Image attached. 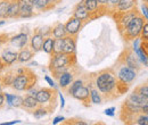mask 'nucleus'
Masks as SVG:
<instances>
[{
  "label": "nucleus",
  "mask_w": 148,
  "mask_h": 125,
  "mask_svg": "<svg viewBox=\"0 0 148 125\" xmlns=\"http://www.w3.org/2000/svg\"><path fill=\"white\" fill-rule=\"evenodd\" d=\"M16 72H8L6 73L5 75H1L0 74V77H1V82H2V87L6 88V87H10L13 81H14V77H15V74Z\"/></svg>",
  "instance_id": "30"
},
{
  "label": "nucleus",
  "mask_w": 148,
  "mask_h": 125,
  "mask_svg": "<svg viewBox=\"0 0 148 125\" xmlns=\"http://www.w3.org/2000/svg\"><path fill=\"white\" fill-rule=\"evenodd\" d=\"M37 30L43 36H51V34H50V33H51V27H50V26H43V27H38Z\"/></svg>",
  "instance_id": "38"
},
{
  "label": "nucleus",
  "mask_w": 148,
  "mask_h": 125,
  "mask_svg": "<svg viewBox=\"0 0 148 125\" xmlns=\"http://www.w3.org/2000/svg\"><path fill=\"white\" fill-rule=\"evenodd\" d=\"M143 41H148V22H145L141 32H140V36H139Z\"/></svg>",
  "instance_id": "36"
},
{
  "label": "nucleus",
  "mask_w": 148,
  "mask_h": 125,
  "mask_svg": "<svg viewBox=\"0 0 148 125\" xmlns=\"http://www.w3.org/2000/svg\"><path fill=\"white\" fill-rule=\"evenodd\" d=\"M72 16L79 18L81 20H83L86 24L89 23L91 20V14L89 13V10L86 8L83 1L79 2L75 5V7L73 8V12H72Z\"/></svg>",
  "instance_id": "14"
},
{
  "label": "nucleus",
  "mask_w": 148,
  "mask_h": 125,
  "mask_svg": "<svg viewBox=\"0 0 148 125\" xmlns=\"http://www.w3.org/2000/svg\"><path fill=\"white\" fill-rule=\"evenodd\" d=\"M86 8L91 14V20L99 18L104 15H107V8L104 6H100L98 0H82Z\"/></svg>",
  "instance_id": "9"
},
{
  "label": "nucleus",
  "mask_w": 148,
  "mask_h": 125,
  "mask_svg": "<svg viewBox=\"0 0 148 125\" xmlns=\"http://www.w3.org/2000/svg\"><path fill=\"white\" fill-rule=\"evenodd\" d=\"M38 82V76L31 71L30 68L25 67V71L16 74L14 77V81L12 83V88L18 92L27 91L30 88L34 87Z\"/></svg>",
  "instance_id": "3"
},
{
  "label": "nucleus",
  "mask_w": 148,
  "mask_h": 125,
  "mask_svg": "<svg viewBox=\"0 0 148 125\" xmlns=\"http://www.w3.org/2000/svg\"><path fill=\"white\" fill-rule=\"evenodd\" d=\"M39 106L38 104V100L36 97L33 96H30V94H25V97H23V102H22V107L25 110H29V111H33L36 108Z\"/></svg>",
  "instance_id": "22"
},
{
  "label": "nucleus",
  "mask_w": 148,
  "mask_h": 125,
  "mask_svg": "<svg viewBox=\"0 0 148 125\" xmlns=\"http://www.w3.org/2000/svg\"><path fill=\"white\" fill-rule=\"evenodd\" d=\"M86 25V23L79 18L74 17V16H71L69 18V20L64 24L65 26V31H66V34L67 36H77L80 31L82 30V27Z\"/></svg>",
  "instance_id": "11"
},
{
  "label": "nucleus",
  "mask_w": 148,
  "mask_h": 125,
  "mask_svg": "<svg viewBox=\"0 0 148 125\" xmlns=\"http://www.w3.org/2000/svg\"><path fill=\"white\" fill-rule=\"evenodd\" d=\"M145 22H147V20L144 18V16L141 14H139L138 16L133 18L121 33V36L124 39V41L125 42H131L133 39L139 38Z\"/></svg>",
  "instance_id": "5"
},
{
  "label": "nucleus",
  "mask_w": 148,
  "mask_h": 125,
  "mask_svg": "<svg viewBox=\"0 0 148 125\" xmlns=\"http://www.w3.org/2000/svg\"><path fill=\"white\" fill-rule=\"evenodd\" d=\"M50 56H51V58H50V61L48 65L49 71L57 68V67H72V66H75L77 63L76 55L60 53V54L50 55Z\"/></svg>",
  "instance_id": "6"
},
{
  "label": "nucleus",
  "mask_w": 148,
  "mask_h": 125,
  "mask_svg": "<svg viewBox=\"0 0 148 125\" xmlns=\"http://www.w3.org/2000/svg\"><path fill=\"white\" fill-rule=\"evenodd\" d=\"M71 97H73L74 99L81 101V104L84 107H90V105H91V101H90V88L86 83L75 90L71 94Z\"/></svg>",
  "instance_id": "10"
},
{
  "label": "nucleus",
  "mask_w": 148,
  "mask_h": 125,
  "mask_svg": "<svg viewBox=\"0 0 148 125\" xmlns=\"http://www.w3.org/2000/svg\"><path fill=\"white\" fill-rule=\"evenodd\" d=\"M98 2L100 3V6H104L107 8V3H108V0H98Z\"/></svg>",
  "instance_id": "49"
},
{
  "label": "nucleus",
  "mask_w": 148,
  "mask_h": 125,
  "mask_svg": "<svg viewBox=\"0 0 148 125\" xmlns=\"http://www.w3.org/2000/svg\"><path fill=\"white\" fill-rule=\"evenodd\" d=\"M0 58L3 61V64L6 65V67L7 66H12L14 63L17 61V51L12 50L10 48H6V49H3L1 51Z\"/></svg>",
  "instance_id": "19"
},
{
  "label": "nucleus",
  "mask_w": 148,
  "mask_h": 125,
  "mask_svg": "<svg viewBox=\"0 0 148 125\" xmlns=\"http://www.w3.org/2000/svg\"><path fill=\"white\" fill-rule=\"evenodd\" d=\"M10 0H0V19H7V12Z\"/></svg>",
  "instance_id": "31"
},
{
  "label": "nucleus",
  "mask_w": 148,
  "mask_h": 125,
  "mask_svg": "<svg viewBox=\"0 0 148 125\" xmlns=\"http://www.w3.org/2000/svg\"><path fill=\"white\" fill-rule=\"evenodd\" d=\"M91 79L93 87L103 94L104 101H112L120 97L117 92V80L113 67L91 74Z\"/></svg>",
  "instance_id": "1"
},
{
  "label": "nucleus",
  "mask_w": 148,
  "mask_h": 125,
  "mask_svg": "<svg viewBox=\"0 0 148 125\" xmlns=\"http://www.w3.org/2000/svg\"><path fill=\"white\" fill-rule=\"evenodd\" d=\"M138 5L137 0H120L117 2V5L114 8L113 13H123V12H128L133 8H136ZM112 13V14H113Z\"/></svg>",
  "instance_id": "20"
},
{
  "label": "nucleus",
  "mask_w": 148,
  "mask_h": 125,
  "mask_svg": "<svg viewBox=\"0 0 148 125\" xmlns=\"http://www.w3.org/2000/svg\"><path fill=\"white\" fill-rule=\"evenodd\" d=\"M57 89L54 88H41L38 90L37 100L40 106L46 107L49 113H53L57 106Z\"/></svg>",
  "instance_id": "4"
},
{
  "label": "nucleus",
  "mask_w": 148,
  "mask_h": 125,
  "mask_svg": "<svg viewBox=\"0 0 148 125\" xmlns=\"http://www.w3.org/2000/svg\"><path fill=\"white\" fill-rule=\"evenodd\" d=\"M43 40H45V36H42L37 29L34 30L33 34L31 36L30 40H29V44H30V48L31 50L37 54L39 51H42V43H43Z\"/></svg>",
  "instance_id": "17"
},
{
  "label": "nucleus",
  "mask_w": 148,
  "mask_h": 125,
  "mask_svg": "<svg viewBox=\"0 0 148 125\" xmlns=\"http://www.w3.org/2000/svg\"><path fill=\"white\" fill-rule=\"evenodd\" d=\"M143 1H144L145 3H147V2H148V0H143Z\"/></svg>",
  "instance_id": "53"
},
{
  "label": "nucleus",
  "mask_w": 148,
  "mask_h": 125,
  "mask_svg": "<svg viewBox=\"0 0 148 125\" xmlns=\"http://www.w3.org/2000/svg\"><path fill=\"white\" fill-rule=\"evenodd\" d=\"M117 61H121L125 65H128L129 67L136 70V71H141L143 68V64L139 60L138 56L133 51V49L131 47H125V49L121 53V55L117 58Z\"/></svg>",
  "instance_id": "8"
},
{
  "label": "nucleus",
  "mask_w": 148,
  "mask_h": 125,
  "mask_svg": "<svg viewBox=\"0 0 148 125\" xmlns=\"http://www.w3.org/2000/svg\"><path fill=\"white\" fill-rule=\"evenodd\" d=\"M148 125V114L145 113H137L134 114L131 125Z\"/></svg>",
  "instance_id": "26"
},
{
  "label": "nucleus",
  "mask_w": 148,
  "mask_h": 125,
  "mask_svg": "<svg viewBox=\"0 0 148 125\" xmlns=\"http://www.w3.org/2000/svg\"><path fill=\"white\" fill-rule=\"evenodd\" d=\"M65 124H72V125H87V122L79 120V118H70L67 122H65Z\"/></svg>",
  "instance_id": "39"
},
{
  "label": "nucleus",
  "mask_w": 148,
  "mask_h": 125,
  "mask_svg": "<svg viewBox=\"0 0 148 125\" xmlns=\"http://www.w3.org/2000/svg\"><path fill=\"white\" fill-rule=\"evenodd\" d=\"M140 14V12L138 10V8H133L131 10H128V12H123V13H113L111 16L113 17V19L115 20L116 23V27L119 30V33L121 34L122 31L127 27V25L129 24L130 22Z\"/></svg>",
  "instance_id": "7"
},
{
  "label": "nucleus",
  "mask_w": 148,
  "mask_h": 125,
  "mask_svg": "<svg viewBox=\"0 0 148 125\" xmlns=\"http://www.w3.org/2000/svg\"><path fill=\"white\" fill-rule=\"evenodd\" d=\"M63 47H64L63 38H55L51 55H56V54H60V53H63Z\"/></svg>",
  "instance_id": "32"
},
{
  "label": "nucleus",
  "mask_w": 148,
  "mask_h": 125,
  "mask_svg": "<svg viewBox=\"0 0 148 125\" xmlns=\"http://www.w3.org/2000/svg\"><path fill=\"white\" fill-rule=\"evenodd\" d=\"M143 16H144V18L146 19V20H148V10H147V3H143L141 5V13H140Z\"/></svg>",
  "instance_id": "41"
},
{
  "label": "nucleus",
  "mask_w": 148,
  "mask_h": 125,
  "mask_svg": "<svg viewBox=\"0 0 148 125\" xmlns=\"http://www.w3.org/2000/svg\"><path fill=\"white\" fill-rule=\"evenodd\" d=\"M45 81L50 85V88H54V89H57V85L55 84V82H54V80L50 77V76H48V75H46L45 76Z\"/></svg>",
  "instance_id": "43"
},
{
  "label": "nucleus",
  "mask_w": 148,
  "mask_h": 125,
  "mask_svg": "<svg viewBox=\"0 0 148 125\" xmlns=\"http://www.w3.org/2000/svg\"><path fill=\"white\" fill-rule=\"evenodd\" d=\"M34 53L31 50L30 47L25 46L23 48L19 49V51L17 53V63L19 64H24V63H29L33 57H34Z\"/></svg>",
  "instance_id": "21"
},
{
  "label": "nucleus",
  "mask_w": 148,
  "mask_h": 125,
  "mask_svg": "<svg viewBox=\"0 0 148 125\" xmlns=\"http://www.w3.org/2000/svg\"><path fill=\"white\" fill-rule=\"evenodd\" d=\"M134 92L144 96V97H148V85H147V82L144 83V84H140L139 87H137L134 89Z\"/></svg>",
  "instance_id": "35"
},
{
  "label": "nucleus",
  "mask_w": 148,
  "mask_h": 125,
  "mask_svg": "<svg viewBox=\"0 0 148 125\" xmlns=\"http://www.w3.org/2000/svg\"><path fill=\"white\" fill-rule=\"evenodd\" d=\"M60 1L62 0H32V3H33L34 10H37L39 13H43V12L54 9Z\"/></svg>",
  "instance_id": "13"
},
{
  "label": "nucleus",
  "mask_w": 148,
  "mask_h": 125,
  "mask_svg": "<svg viewBox=\"0 0 148 125\" xmlns=\"http://www.w3.org/2000/svg\"><path fill=\"white\" fill-rule=\"evenodd\" d=\"M54 40L55 38L51 36H45L43 43H42V50L48 55H51L53 53V47H54Z\"/></svg>",
  "instance_id": "29"
},
{
  "label": "nucleus",
  "mask_w": 148,
  "mask_h": 125,
  "mask_svg": "<svg viewBox=\"0 0 148 125\" xmlns=\"http://www.w3.org/2000/svg\"><path fill=\"white\" fill-rule=\"evenodd\" d=\"M19 16V7L18 0H10L8 12H7V18H18Z\"/></svg>",
  "instance_id": "24"
},
{
  "label": "nucleus",
  "mask_w": 148,
  "mask_h": 125,
  "mask_svg": "<svg viewBox=\"0 0 148 125\" xmlns=\"http://www.w3.org/2000/svg\"><path fill=\"white\" fill-rule=\"evenodd\" d=\"M57 94L59 96V99H60V108L63 109V108L65 107V100H64V97H63L62 93H57Z\"/></svg>",
  "instance_id": "47"
},
{
  "label": "nucleus",
  "mask_w": 148,
  "mask_h": 125,
  "mask_svg": "<svg viewBox=\"0 0 148 125\" xmlns=\"http://www.w3.org/2000/svg\"><path fill=\"white\" fill-rule=\"evenodd\" d=\"M27 92V94H30V96H33V97H37V93H38V89L36 88V85L34 87H32V88H30V89L26 91Z\"/></svg>",
  "instance_id": "44"
},
{
  "label": "nucleus",
  "mask_w": 148,
  "mask_h": 125,
  "mask_svg": "<svg viewBox=\"0 0 148 125\" xmlns=\"http://www.w3.org/2000/svg\"><path fill=\"white\" fill-rule=\"evenodd\" d=\"M9 40V36L7 33H0V47L5 43H7Z\"/></svg>",
  "instance_id": "40"
},
{
  "label": "nucleus",
  "mask_w": 148,
  "mask_h": 125,
  "mask_svg": "<svg viewBox=\"0 0 148 125\" xmlns=\"http://www.w3.org/2000/svg\"><path fill=\"white\" fill-rule=\"evenodd\" d=\"M19 123H22V121L16 120V121H12V122H6V123H2L1 125H14V124H19Z\"/></svg>",
  "instance_id": "48"
},
{
  "label": "nucleus",
  "mask_w": 148,
  "mask_h": 125,
  "mask_svg": "<svg viewBox=\"0 0 148 125\" xmlns=\"http://www.w3.org/2000/svg\"><path fill=\"white\" fill-rule=\"evenodd\" d=\"M29 40H30V36H29L27 33L19 32V33L15 34V36H9V40H8L7 43H9L14 48L21 49V48H23V47H25V46L29 44Z\"/></svg>",
  "instance_id": "15"
},
{
  "label": "nucleus",
  "mask_w": 148,
  "mask_h": 125,
  "mask_svg": "<svg viewBox=\"0 0 148 125\" xmlns=\"http://www.w3.org/2000/svg\"><path fill=\"white\" fill-rule=\"evenodd\" d=\"M22 102H23V97L21 96H16V94H13L12 96V107L15 108H21L22 107Z\"/></svg>",
  "instance_id": "34"
},
{
  "label": "nucleus",
  "mask_w": 148,
  "mask_h": 125,
  "mask_svg": "<svg viewBox=\"0 0 148 125\" xmlns=\"http://www.w3.org/2000/svg\"><path fill=\"white\" fill-rule=\"evenodd\" d=\"M5 104H6V101H5V94H3L2 91H0V108L3 107Z\"/></svg>",
  "instance_id": "46"
},
{
  "label": "nucleus",
  "mask_w": 148,
  "mask_h": 125,
  "mask_svg": "<svg viewBox=\"0 0 148 125\" xmlns=\"http://www.w3.org/2000/svg\"><path fill=\"white\" fill-rule=\"evenodd\" d=\"M48 114H50L49 110L46 107H43V106H40V105L33 110V116L36 118H41V117H43V116H46Z\"/></svg>",
  "instance_id": "33"
},
{
  "label": "nucleus",
  "mask_w": 148,
  "mask_h": 125,
  "mask_svg": "<svg viewBox=\"0 0 148 125\" xmlns=\"http://www.w3.org/2000/svg\"><path fill=\"white\" fill-rule=\"evenodd\" d=\"M125 100H128L129 102L133 104V105L143 106L144 104H147L148 102V97H144V96H141V94H139V93L133 91L132 93H130L129 96H128V98Z\"/></svg>",
  "instance_id": "23"
},
{
  "label": "nucleus",
  "mask_w": 148,
  "mask_h": 125,
  "mask_svg": "<svg viewBox=\"0 0 148 125\" xmlns=\"http://www.w3.org/2000/svg\"><path fill=\"white\" fill-rule=\"evenodd\" d=\"M63 121H65V117H63V116H57V117L54 118L53 124L56 125V124H58V123H60V122H63Z\"/></svg>",
  "instance_id": "45"
},
{
  "label": "nucleus",
  "mask_w": 148,
  "mask_h": 125,
  "mask_svg": "<svg viewBox=\"0 0 148 125\" xmlns=\"http://www.w3.org/2000/svg\"><path fill=\"white\" fill-rule=\"evenodd\" d=\"M77 73H79V70H77V67H76V65H75L72 70H70V71L60 74L59 77L57 79V80H58V85H59V88L63 90V91H65L66 88L73 82V80L77 76Z\"/></svg>",
  "instance_id": "12"
},
{
  "label": "nucleus",
  "mask_w": 148,
  "mask_h": 125,
  "mask_svg": "<svg viewBox=\"0 0 148 125\" xmlns=\"http://www.w3.org/2000/svg\"><path fill=\"white\" fill-rule=\"evenodd\" d=\"M113 68H114L115 76L117 80V92L120 96H122L125 92H128L131 84L137 79L138 71L131 68L128 65H125L121 61H117V60Z\"/></svg>",
  "instance_id": "2"
},
{
  "label": "nucleus",
  "mask_w": 148,
  "mask_h": 125,
  "mask_svg": "<svg viewBox=\"0 0 148 125\" xmlns=\"http://www.w3.org/2000/svg\"><path fill=\"white\" fill-rule=\"evenodd\" d=\"M3 87H2V82H1V77H0V91H2Z\"/></svg>",
  "instance_id": "52"
},
{
  "label": "nucleus",
  "mask_w": 148,
  "mask_h": 125,
  "mask_svg": "<svg viewBox=\"0 0 148 125\" xmlns=\"http://www.w3.org/2000/svg\"><path fill=\"white\" fill-rule=\"evenodd\" d=\"M76 39H77V36H65L63 38V42H64L63 53L76 55Z\"/></svg>",
  "instance_id": "18"
},
{
  "label": "nucleus",
  "mask_w": 148,
  "mask_h": 125,
  "mask_svg": "<svg viewBox=\"0 0 148 125\" xmlns=\"http://www.w3.org/2000/svg\"><path fill=\"white\" fill-rule=\"evenodd\" d=\"M51 36L54 38H64L66 34V31H65V26H64V23H56L55 25L51 27Z\"/></svg>",
  "instance_id": "25"
},
{
  "label": "nucleus",
  "mask_w": 148,
  "mask_h": 125,
  "mask_svg": "<svg viewBox=\"0 0 148 125\" xmlns=\"http://www.w3.org/2000/svg\"><path fill=\"white\" fill-rule=\"evenodd\" d=\"M5 68H6V65L3 64V61H2V60H1V58H0V74L3 72Z\"/></svg>",
  "instance_id": "50"
},
{
  "label": "nucleus",
  "mask_w": 148,
  "mask_h": 125,
  "mask_svg": "<svg viewBox=\"0 0 148 125\" xmlns=\"http://www.w3.org/2000/svg\"><path fill=\"white\" fill-rule=\"evenodd\" d=\"M19 16L18 18H30L34 15L32 0H18Z\"/></svg>",
  "instance_id": "16"
},
{
  "label": "nucleus",
  "mask_w": 148,
  "mask_h": 125,
  "mask_svg": "<svg viewBox=\"0 0 148 125\" xmlns=\"http://www.w3.org/2000/svg\"><path fill=\"white\" fill-rule=\"evenodd\" d=\"M115 110H116V108H115V107H110V108H107V109H105L104 114H105L106 116L114 117V116H115Z\"/></svg>",
  "instance_id": "42"
},
{
  "label": "nucleus",
  "mask_w": 148,
  "mask_h": 125,
  "mask_svg": "<svg viewBox=\"0 0 148 125\" xmlns=\"http://www.w3.org/2000/svg\"><path fill=\"white\" fill-rule=\"evenodd\" d=\"M84 77H86V76H83V77H79V79H74L73 82L66 88V90H65L64 92H66L69 96H71L77 88H80L81 85L84 84Z\"/></svg>",
  "instance_id": "27"
},
{
  "label": "nucleus",
  "mask_w": 148,
  "mask_h": 125,
  "mask_svg": "<svg viewBox=\"0 0 148 125\" xmlns=\"http://www.w3.org/2000/svg\"><path fill=\"white\" fill-rule=\"evenodd\" d=\"M120 0H108V3H107V15H110L111 16L112 13L114 12V8H115V6L117 5V2H119Z\"/></svg>",
  "instance_id": "37"
},
{
  "label": "nucleus",
  "mask_w": 148,
  "mask_h": 125,
  "mask_svg": "<svg viewBox=\"0 0 148 125\" xmlns=\"http://www.w3.org/2000/svg\"><path fill=\"white\" fill-rule=\"evenodd\" d=\"M5 23H6V20H3V19H0V26L5 25Z\"/></svg>",
  "instance_id": "51"
},
{
  "label": "nucleus",
  "mask_w": 148,
  "mask_h": 125,
  "mask_svg": "<svg viewBox=\"0 0 148 125\" xmlns=\"http://www.w3.org/2000/svg\"><path fill=\"white\" fill-rule=\"evenodd\" d=\"M90 101H91V104H95V105H100V104L104 102L103 94L96 89L95 87L90 89Z\"/></svg>",
  "instance_id": "28"
}]
</instances>
